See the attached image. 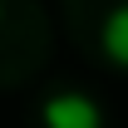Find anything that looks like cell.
Wrapping results in <instances>:
<instances>
[{
	"label": "cell",
	"mask_w": 128,
	"mask_h": 128,
	"mask_svg": "<svg viewBox=\"0 0 128 128\" xmlns=\"http://www.w3.org/2000/svg\"><path fill=\"white\" fill-rule=\"evenodd\" d=\"M5 20H10V5H5V0H0V30H5Z\"/></svg>",
	"instance_id": "cell-3"
},
{
	"label": "cell",
	"mask_w": 128,
	"mask_h": 128,
	"mask_svg": "<svg viewBox=\"0 0 128 128\" xmlns=\"http://www.w3.org/2000/svg\"><path fill=\"white\" fill-rule=\"evenodd\" d=\"M34 118H40V128H108L98 98H89L84 89H49Z\"/></svg>",
	"instance_id": "cell-1"
},
{
	"label": "cell",
	"mask_w": 128,
	"mask_h": 128,
	"mask_svg": "<svg viewBox=\"0 0 128 128\" xmlns=\"http://www.w3.org/2000/svg\"><path fill=\"white\" fill-rule=\"evenodd\" d=\"M98 49H104V59H108L113 69H123V74H128V0H123V5H113L108 15H104Z\"/></svg>",
	"instance_id": "cell-2"
}]
</instances>
